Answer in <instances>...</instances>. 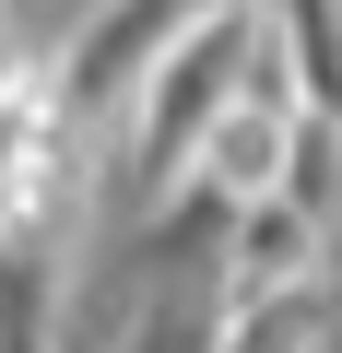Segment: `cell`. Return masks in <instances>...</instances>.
<instances>
[{
    "mask_svg": "<svg viewBox=\"0 0 342 353\" xmlns=\"http://www.w3.org/2000/svg\"><path fill=\"white\" fill-rule=\"evenodd\" d=\"M260 36H272V0H201V12L178 24V48L153 59V83H142L130 118H118V153H130L142 189H178V176L201 165V130L225 118V94H236V71L260 59Z\"/></svg>",
    "mask_w": 342,
    "mask_h": 353,
    "instance_id": "cell-1",
    "label": "cell"
}]
</instances>
